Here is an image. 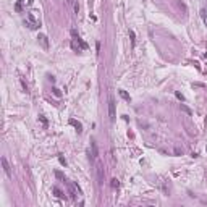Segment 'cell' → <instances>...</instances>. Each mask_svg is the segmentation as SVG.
Instances as JSON below:
<instances>
[{"label": "cell", "mask_w": 207, "mask_h": 207, "mask_svg": "<svg viewBox=\"0 0 207 207\" xmlns=\"http://www.w3.org/2000/svg\"><path fill=\"white\" fill-rule=\"evenodd\" d=\"M0 162H2V167H3V171H5V175H7V178H11V168H10L8 160H7L5 157H2Z\"/></svg>", "instance_id": "7a4b0ae2"}, {"label": "cell", "mask_w": 207, "mask_h": 207, "mask_svg": "<svg viewBox=\"0 0 207 207\" xmlns=\"http://www.w3.org/2000/svg\"><path fill=\"white\" fill-rule=\"evenodd\" d=\"M52 91H54V94L57 96V97H62V92H60V89H57V87H54Z\"/></svg>", "instance_id": "7c38bea8"}, {"label": "cell", "mask_w": 207, "mask_h": 207, "mask_svg": "<svg viewBox=\"0 0 207 207\" xmlns=\"http://www.w3.org/2000/svg\"><path fill=\"white\" fill-rule=\"evenodd\" d=\"M108 117H110L112 123H115L117 113H115V100H113V97H108Z\"/></svg>", "instance_id": "6da1fadb"}, {"label": "cell", "mask_w": 207, "mask_h": 207, "mask_svg": "<svg viewBox=\"0 0 207 207\" xmlns=\"http://www.w3.org/2000/svg\"><path fill=\"white\" fill-rule=\"evenodd\" d=\"M32 2H34V0H19L18 3L15 5V10H16V11H21L23 7H29V5H32Z\"/></svg>", "instance_id": "3957f363"}, {"label": "cell", "mask_w": 207, "mask_h": 207, "mask_svg": "<svg viewBox=\"0 0 207 207\" xmlns=\"http://www.w3.org/2000/svg\"><path fill=\"white\" fill-rule=\"evenodd\" d=\"M175 96H176V99H178V100H181V102H184V96H183L181 92H178V91H176V92H175Z\"/></svg>", "instance_id": "ba28073f"}, {"label": "cell", "mask_w": 207, "mask_h": 207, "mask_svg": "<svg viewBox=\"0 0 207 207\" xmlns=\"http://www.w3.org/2000/svg\"><path fill=\"white\" fill-rule=\"evenodd\" d=\"M206 151H207V146H206Z\"/></svg>", "instance_id": "ac0fdd59"}, {"label": "cell", "mask_w": 207, "mask_h": 207, "mask_svg": "<svg viewBox=\"0 0 207 207\" xmlns=\"http://www.w3.org/2000/svg\"><path fill=\"white\" fill-rule=\"evenodd\" d=\"M39 118H41V121H42V123H44V125L47 126V120H45V118L42 117V115H39Z\"/></svg>", "instance_id": "2e32d148"}, {"label": "cell", "mask_w": 207, "mask_h": 207, "mask_svg": "<svg viewBox=\"0 0 207 207\" xmlns=\"http://www.w3.org/2000/svg\"><path fill=\"white\" fill-rule=\"evenodd\" d=\"M74 11H76V13H78V11H79V5H78V2H76V3H74Z\"/></svg>", "instance_id": "e0dca14e"}, {"label": "cell", "mask_w": 207, "mask_h": 207, "mask_svg": "<svg viewBox=\"0 0 207 207\" xmlns=\"http://www.w3.org/2000/svg\"><path fill=\"white\" fill-rule=\"evenodd\" d=\"M120 96H121V97H123V99H125V100H129V96L126 94L125 91H120Z\"/></svg>", "instance_id": "30bf717a"}, {"label": "cell", "mask_w": 207, "mask_h": 207, "mask_svg": "<svg viewBox=\"0 0 207 207\" xmlns=\"http://www.w3.org/2000/svg\"><path fill=\"white\" fill-rule=\"evenodd\" d=\"M28 21H29V28H31V29H34V28L39 26L36 16H34V13H28Z\"/></svg>", "instance_id": "277c9868"}, {"label": "cell", "mask_w": 207, "mask_h": 207, "mask_svg": "<svg viewBox=\"0 0 207 207\" xmlns=\"http://www.w3.org/2000/svg\"><path fill=\"white\" fill-rule=\"evenodd\" d=\"M110 184H112V188H118V180H117V178H113Z\"/></svg>", "instance_id": "4fadbf2b"}, {"label": "cell", "mask_w": 207, "mask_h": 207, "mask_svg": "<svg viewBox=\"0 0 207 207\" xmlns=\"http://www.w3.org/2000/svg\"><path fill=\"white\" fill-rule=\"evenodd\" d=\"M70 125H73V126H74L78 133H81V131H83V125L79 123V121H76L74 118H71V120H70Z\"/></svg>", "instance_id": "8992f818"}, {"label": "cell", "mask_w": 207, "mask_h": 207, "mask_svg": "<svg viewBox=\"0 0 207 207\" xmlns=\"http://www.w3.org/2000/svg\"><path fill=\"white\" fill-rule=\"evenodd\" d=\"M129 37H131V42L134 45V31H129Z\"/></svg>", "instance_id": "9a60e30c"}, {"label": "cell", "mask_w": 207, "mask_h": 207, "mask_svg": "<svg viewBox=\"0 0 207 207\" xmlns=\"http://www.w3.org/2000/svg\"><path fill=\"white\" fill-rule=\"evenodd\" d=\"M181 110H183V112H186L188 115H191V110H189V108L186 107V105H183V104H181Z\"/></svg>", "instance_id": "8fae6325"}, {"label": "cell", "mask_w": 207, "mask_h": 207, "mask_svg": "<svg viewBox=\"0 0 207 207\" xmlns=\"http://www.w3.org/2000/svg\"><path fill=\"white\" fill-rule=\"evenodd\" d=\"M54 194L57 196V198H63V194H62V191L58 188H54Z\"/></svg>", "instance_id": "9c48e42d"}, {"label": "cell", "mask_w": 207, "mask_h": 207, "mask_svg": "<svg viewBox=\"0 0 207 207\" xmlns=\"http://www.w3.org/2000/svg\"><path fill=\"white\" fill-rule=\"evenodd\" d=\"M58 162L62 163L63 167H66V160H65V159H63V157H58Z\"/></svg>", "instance_id": "5bb4252c"}, {"label": "cell", "mask_w": 207, "mask_h": 207, "mask_svg": "<svg viewBox=\"0 0 207 207\" xmlns=\"http://www.w3.org/2000/svg\"><path fill=\"white\" fill-rule=\"evenodd\" d=\"M91 146H92V157H97V155H99V151H97V146H96V143L92 141V143H91Z\"/></svg>", "instance_id": "52a82bcc"}, {"label": "cell", "mask_w": 207, "mask_h": 207, "mask_svg": "<svg viewBox=\"0 0 207 207\" xmlns=\"http://www.w3.org/2000/svg\"><path fill=\"white\" fill-rule=\"evenodd\" d=\"M37 41L41 42V45H42L44 49H49V41H47V36H45V34H39V36H37Z\"/></svg>", "instance_id": "5b68a950"}]
</instances>
